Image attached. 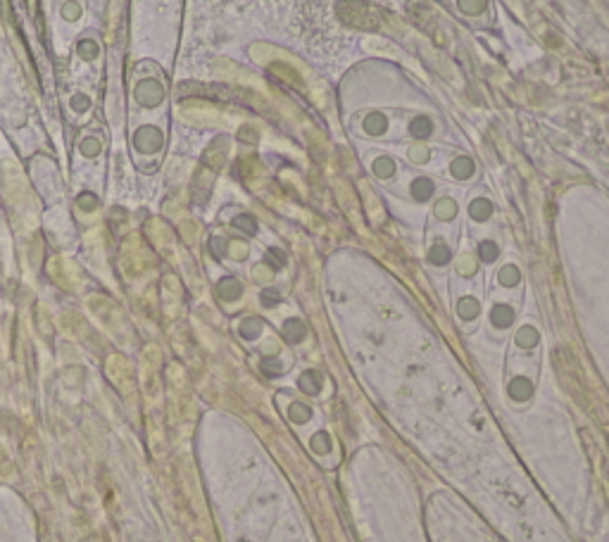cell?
I'll return each instance as SVG.
<instances>
[{
  "label": "cell",
  "mask_w": 609,
  "mask_h": 542,
  "mask_svg": "<svg viewBox=\"0 0 609 542\" xmlns=\"http://www.w3.org/2000/svg\"><path fill=\"white\" fill-rule=\"evenodd\" d=\"M481 257H483V260H486V262H493L495 257H498V248H495L493 243H483V245H481Z\"/></svg>",
  "instance_id": "26"
},
{
  "label": "cell",
  "mask_w": 609,
  "mask_h": 542,
  "mask_svg": "<svg viewBox=\"0 0 609 542\" xmlns=\"http://www.w3.org/2000/svg\"><path fill=\"white\" fill-rule=\"evenodd\" d=\"M500 281L507 283V286H514L519 281V271L514 267H505L500 271Z\"/></svg>",
  "instance_id": "23"
},
{
  "label": "cell",
  "mask_w": 609,
  "mask_h": 542,
  "mask_svg": "<svg viewBox=\"0 0 609 542\" xmlns=\"http://www.w3.org/2000/svg\"><path fill=\"white\" fill-rule=\"evenodd\" d=\"M510 395L519 402L529 400V397H531V383L526 381V378H514V381L510 383Z\"/></svg>",
  "instance_id": "4"
},
{
  "label": "cell",
  "mask_w": 609,
  "mask_h": 542,
  "mask_svg": "<svg viewBox=\"0 0 609 542\" xmlns=\"http://www.w3.org/2000/svg\"><path fill=\"white\" fill-rule=\"evenodd\" d=\"M134 98L141 107H146V110H153V107H158L162 100H165V88H162L158 79L146 77V79H141L136 84Z\"/></svg>",
  "instance_id": "2"
},
{
  "label": "cell",
  "mask_w": 609,
  "mask_h": 542,
  "mask_svg": "<svg viewBox=\"0 0 609 542\" xmlns=\"http://www.w3.org/2000/svg\"><path fill=\"white\" fill-rule=\"evenodd\" d=\"M448 257H450V250L445 248V245H433L431 248V252H429V260L433 262V264H445L448 262Z\"/></svg>",
  "instance_id": "16"
},
{
  "label": "cell",
  "mask_w": 609,
  "mask_h": 542,
  "mask_svg": "<svg viewBox=\"0 0 609 542\" xmlns=\"http://www.w3.org/2000/svg\"><path fill=\"white\" fill-rule=\"evenodd\" d=\"M79 53H81V58H86V60L96 58V53H98L96 41H93V39H84V41H81V43H79Z\"/></svg>",
  "instance_id": "17"
},
{
  "label": "cell",
  "mask_w": 609,
  "mask_h": 542,
  "mask_svg": "<svg viewBox=\"0 0 609 542\" xmlns=\"http://www.w3.org/2000/svg\"><path fill=\"white\" fill-rule=\"evenodd\" d=\"M79 150H81V153H84L86 157L98 155V153H100V138H98V136H93V134L84 136V138H81V143H79Z\"/></svg>",
  "instance_id": "9"
},
{
  "label": "cell",
  "mask_w": 609,
  "mask_h": 542,
  "mask_svg": "<svg viewBox=\"0 0 609 542\" xmlns=\"http://www.w3.org/2000/svg\"><path fill=\"white\" fill-rule=\"evenodd\" d=\"M236 226H238V229L248 231V233H255V222L250 217H238L236 219Z\"/></svg>",
  "instance_id": "27"
},
{
  "label": "cell",
  "mask_w": 609,
  "mask_h": 542,
  "mask_svg": "<svg viewBox=\"0 0 609 542\" xmlns=\"http://www.w3.org/2000/svg\"><path fill=\"white\" fill-rule=\"evenodd\" d=\"M472 172H474V162L467 160V157H460V160L452 162V174H455L457 179H467Z\"/></svg>",
  "instance_id": "10"
},
{
  "label": "cell",
  "mask_w": 609,
  "mask_h": 542,
  "mask_svg": "<svg viewBox=\"0 0 609 542\" xmlns=\"http://www.w3.org/2000/svg\"><path fill=\"white\" fill-rule=\"evenodd\" d=\"M464 15H481L488 8V0H457Z\"/></svg>",
  "instance_id": "6"
},
{
  "label": "cell",
  "mask_w": 609,
  "mask_h": 542,
  "mask_svg": "<svg viewBox=\"0 0 609 542\" xmlns=\"http://www.w3.org/2000/svg\"><path fill=\"white\" fill-rule=\"evenodd\" d=\"M319 386H322V381H319V376L315 374V371H307V374L300 378V388H303L305 393L315 395V393H319Z\"/></svg>",
  "instance_id": "12"
},
{
  "label": "cell",
  "mask_w": 609,
  "mask_h": 542,
  "mask_svg": "<svg viewBox=\"0 0 609 542\" xmlns=\"http://www.w3.org/2000/svg\"><path fill=\"white\" fill-rule=\"evenodd\" d=\"M219 295H222L224 300H234L241 295V283H238L236 279H224L222 283H219Z\"/></svg>",
  "instance_id": "7"
},
{
  "label": "cell",
  "mask_w": 609,
  "mask_h": 542,
  "mask_svg": "<svg viewBox=\"0 0 609 542\" xmlns=\"http://www.w3.org/2000/svg\"><path fill=\"white\" fill-rule=\"evenodd\" d=\"M517 340H519V345H524V348H531V345L538 343V333L533 329H521Z\"/></svg>",
  "instance_id": "18"
},
{
  "label": "cell",
  "mask_w": 609,
  "mask_h": 542,
  "mask_svg": "<svg viewBox=\"0 0 609 542\" xmlns=\"http://www.w3.org/2000/svg\"><path fill=\"white\" fill-rule=\"evenodd\" d=\"M460 314L464 319H472V317H476V314H479V305H476L474 300H462L460 302Z\"/></svg>",
  "instance_id": "20"
},
{
  "label": "cell",
  "mask_w": 609,
  "mask_h": 542,
  "mask_svg": "<svg viewBox=\"0 0 609 542\" xmlns=\"http://www.w3.org/2000/svg\"><path fill=\"white\" fill-rule=\"evenodd\" d=\"M431 193H433L431 181H426V179H417V181H414V186H412V195H414V198H417V200H426Z\"/></svg>",
  "instance_id": "13"
},
{
  "label": "cell",
  "mask_w": 609,
  "mask_h": 542,
  "mask_svg": "<svg viewBox=\"0 0 609 542\" xmlns=\"http://www.w3.org/2000/svg\"><path fill=\"white\" fill-rule=\"evenodd\" d=\"M374 172L379 176H391L393 174V162L388 157H381V160L374 162Z\"/></svg>",
  "instance_id": "21"
},
{
  "label": "cell",
  "mask_w": 609,
  "mask_h": 542,
  "mask_svg": "<svg viewBox=\"0 0 609 542\" xmlns=\"http://www.w3.org/2000/svg\"><path fill=\"white\" fill-rule=\"evenodd\" d=\"M284 336H286L288 343H298V340H303V338H305V326H303V321H295V319L286 321Z\"/></svg>",
  "instance_id": "5"
},
{
  "label": "cell",
  "mask_w": 609,
  "mask_h": 542,
  "mask_svg": "<svg viewBox=\"0 0 609 542\" xmlns=\"http://www.w3.org/2000/svg\"><path fill=\"white\" fill-rule=\"evenodd\" d=\"M364 129L369 131V134H384L386 131V117L384 115H369L364 119Z\"/></svg>",
  "instance_id": "8"
},
{
  "label": "cell",
  "mask_w": 609,
  "mask_h": 542,
  "mask_svg": "<svg viewBox=\"0 0 609 542\" xmlns=\"http://www.w3.org/2000/svg\"><path fill=\"white\" fill-rule=\"evenodd\" d=\"M310 417H312V412L305 405H293L291 407V419L298 421V424H303V421H307Z\"/></svg>",
  "instance_id": "22"
},
{
  "label": "cell",
  "mask_w": 609,
  "mask_h": 542,
  "mask_svg": "<svg viewBox=\"0 0 609 542\" xmlns=\"http://www.w3.org/2000/svg\"><path fill=\"white\" fill-rule=\"evenodd\" d=\"M260 329H262L260 321H257V319H248L246 324H243V329H241V331H243V336H246V338H255L257 333H260Z\"/></svg>",
  "instance_id": "24"
},
{
  "label": "cell",
  "mask_w": 609,
  "mask_h": 542,
  "mask_svg": "<svg viewBox=\"0 0 609 542\" xmlns=\"http://www.w3.org/2000/svg\"><path fill=\"white\" fill-rule=\"evenodd\" d=\"M312 447H315L317 452H326L331 447L329 436H326V433H317V436L312 438Z\"/></svg>",
  "instance_id": "25"
},
{
  "label": "cell",
  "mask_w": 609,
  "mask_h": 542,
  "mask_svg": "<svg viewBox=\"0 0 609 542\" xmlns=\"http://www.w3.org/2000/svg\"><path fill=\"white\" fill-rule=\"evenodd\" d=\"M81 10H84L81 0H62L60 3V17L67 22H77L81 17Z\"/></svg>",
  "instance_id": "3"
},
{
  "label": "cell",
  "mask_w": 609,
  "mask_h": 542,
  "mask_svg": "<svg viewBox=\"0 0 609 542\" xmlns=\"http://www.w3.org/2000/svg\"><path fill=\"white\" fill-rule=\"evenodd\" d=\"M512 319H514V314H512V310L510 307H505V305H498L493 310V324L495 326H510L512 324Z\"/></svg>",
  "instance_id": "11"
},
{
  "label": "cell",
  "mask_w": 609,
  "mask_h": 542,
  "mask_svg": "<svg viewBox=\"0 0 609 542\" xmlns=\"http://www.w3.org/2000/svg\"><path fill=\"white\" fill-rule=\"evenodd\" d=\"M274 300H279V295H276L274 291H267L265 293V305H274Z\"/></svg>",
  "instance_id": "28"
},
{
  "label": "cell",
  "mask_w": 609,
  "mask_h": 542,
  "mask_svg": "<svg viewBox=\"0 0 609 542\" xmlns=\"http://www.w3.org/2000/svg\"><path fill=\"white\" fill-rule=\"evenodd\" d=\"M472 217L479 219V222H483L486 217H491V203L488 200H476V203L472 205Z\"/></svg>",
  "instance_id": "14"
},
{
  "label": "cell",
  "mask_w": 609,
  "mask_h": 542,
  "mask_svg": "<svg viewBox=\"0 0 609 542\" xmlns=\"http://www.w3.org/2000/svg\"><path fill=\"white\" fill-rule=\"evenodd\" d=\"M131 143H134V150L141 157H146V155L153 157V155H160L162 146H165V136H162L160 126L143 124L134 131V136H131Z\"/></svg>",
  "instance_id": "1"
},
{
  "label": "cell",
  "mask_w": 609,
  "mask_h": 542,
  "mask_svg": "<svg viewBox=\"0 0 609 542\" xmlns=\"http://www.w3.org/2000/svg\"><path fill=\"white\" fill-rule=\"evenodd\" d=\"M455 203H452V200H441V203H438V207H436V214L441 219H450V217H455Z\"/></svg>",
  "instance_id": "19"
},
{
  "label": "cell",
  "mask_w": 609,
  "mask_h": 542,
  "mask_svg": "<svg viewBox=\"0 0 609 542\" xmlns=\"http://www.w3.org/2000/svg\"><path fill=\"white\" fill-rule=\"evenodd\" d=\"M410 129H412V134L417 136V138H424V136L431 134V122H429V119L419 117V119H414V122L410 124Z\"/></svg>",
  "instance_id": "15"
}]
</instances>
